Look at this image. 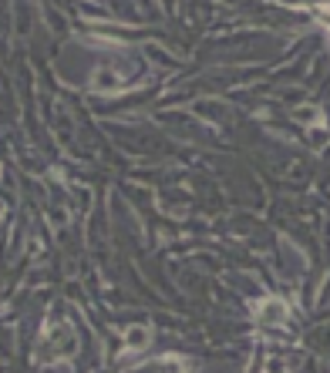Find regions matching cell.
I'll list each match as a JSON object with an SVG mask.
<instances>
[{
  "mask_svg": "<svg viewBox=\"0 0 330 373\" xmlns=\"http://www.w3.org/2000/svg\"><path fill=\"white\" fill-rule=\"evenodd\" d=\"M287 317H290L287 303H283V299H276V296L263 299V303L256 306V319H260V323H267V326H283Z\"/></svg>",
  "mask_w": 330,
  "mask_h": 373,
  "instance_id": "obj_1",
  "label": "cell"
},
{
  "mask_svg": "<svg viewBox=\"0 0 330 373\" xmlns=\"http://www.w3.org/2000/svg\"><path fill=\"white\" fill-rule=\"evenodd\" d=\"M132 373H189V360L179 353L158 356V360H152V363H145V367H138Z\"/></svg>",
  "mask_w": 330,
  "mask_h": 373,
  "instance_id": "obj_2",
  "label": "cell"
},
{
  "mask_svg": "<svg viewBox=\"0 0 330 373\" xmlns=\"http://www.w3.org/2000/svg\"><path fill=\"white\" fill-rule=\"evenodd\" d=\"M149 343H152V326L132 323L125 330V353H142V350H149Z\"/></svg>",
  "mask_w": 330,
  "mask_h": 373,
  "instance_id": "obj_3",
  "label": "cell"
}]
</instances>
